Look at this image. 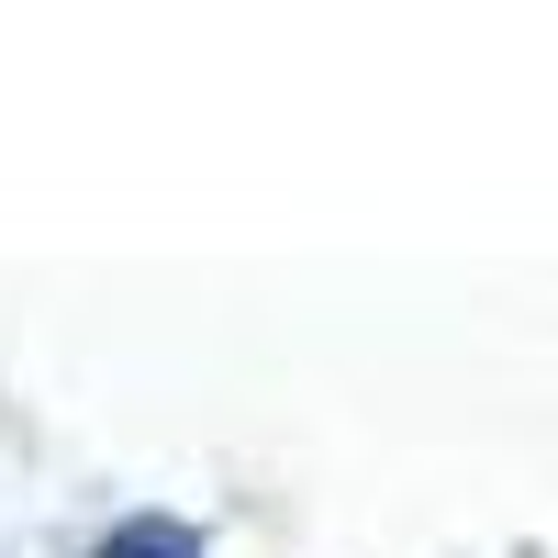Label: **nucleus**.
<instances>
[{
    "mask_svg": "<svg viewBox=\"0 0 558 558\" xmlns=\"http://www.w3.org/2000/svg\"><path fill=\"white\" fill-rule=\"evenodd\" d=\"M101 558H202V536H191V525H168V514H134V525L101 536Z\"/></svg>",
    "mask_w": 558,
    "mask_h": 558,
    "instance_id": "nucleus-1",
    "label": "nucleus"
}]
</instances>
